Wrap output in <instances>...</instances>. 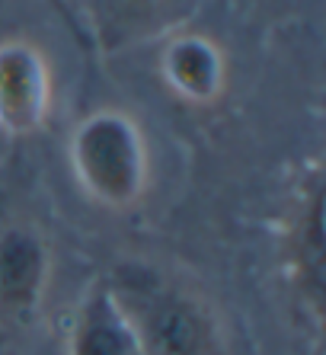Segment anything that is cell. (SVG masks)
I'll list each match as a JSON object with an SVG mask.
<instances>
[{"instance_id":"cell-1","label":"cell","mask_w":326,"mask_h":355,"mask_svg":"<svg viewBox=\"0 0 326 355\" xmlns=\"http://www.w3.org/2000/svg\"><path fill=\"white\" fill-rule=\"evenodd\" d=\"M106 282L125 307L144 355H228L218 317L189 288L144 266H122Z\"/></svg>"},{"instance_id":"cell-2","label":"cell","mask_w":326,"mask_h":355,"mask_svg":"<svg viewBox=\"0 0 326 355\" xmlns=\"http://www.w3.org/2000/svg\"><path fill=\"white\" fill-rule=\"evenodd\" d=\"M71 166L87 196L99 205L125 208L147 186V144L125 112H93L71 138Z\"/></svg>"},{"instance_id":"cell-3","label":"cell","mask_w":326,"mask_h":355,"mask_svg":"<svg viewBox=\"0 0 326 355\" xmlns=\"http://www.w3.org/2000/svg\"><path fill=\"white\" fill-rule=\"evenodd\" d=\"M323 170L314 166L298 186V196L285 215V231H282L285 279L304 317L314 323V330H320L323 323Z\"/></svg>"},{"instance_id":"cell-4","label":"cell","mask_w":326,"mask_h":355,"mask_svg":"<svg viewBox=\"0 0 326 355\" xmlns=\"http://www.w3.org/2000/svg\"><path fill=\"white\" fill-rule=\"evenodd\" d=\"M51 74L42 51L29 42L0 45V128L33 135L49 119Z\"/></svg>"},{"instance_id":"cell-5","label":"cell","mask_w":326,"mask_h":355,"mask_svg":"<svg viewBox=\"0 0 326 355\" xmlns=\"http://www.w3.org/2000/svg\"><path fill=\"white\" fill-rule=\"evenodd\" d=\"M67 355H144L109 282H93L74 311Z\"/></svg>"},{"instance_id":"cell-6","label":"cell","mask_w":326,"mask_h":355,"mask_svg":"<svg viewBox=\"0 0 326 355\" xmlns=\"http://www.w3.org/2000/svg\"><path fill=\"white\" fill-rule=\"evenodd\" d=\"M49 285V250L29 227L0 231V314L35 311Z\"/></svg>"},{"instance_id":"cell-7","label":"cell","mask_w":326,"mask_h":355,"mask_svg":"<svg viewBox=\"0 0 326 355\" xmlns=\"http://www.w3.org/2000/svg\"><path fill=\"white\" fill-rule=\"evenodd\" d=\"M163 77L189 103H212L224 90V55L202 35H176L163 49Z\"/></svg>"},{"instance_id":"cell-8","label":"cell","mask_w":326,"mask_h":355,"mask_svg":"<svg viewBox=\"0 0 326 355\" xmlns=\"http://www.w3.org/2000/svg\"><path fill=\"white\" fill-rule=\"evenodd\" d=\"M198 0H93L109 42H128L138 35L176 26L196 10Z\"/></svg>"}]
</instances>
